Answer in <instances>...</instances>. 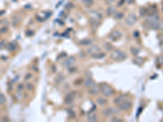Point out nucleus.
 Instances as JSON below:
<instances>
[{
    "instance_id": "0eeeda50",
    "label": "nucleus",
    "mask_w": 163,
    "mask_h": 122,
    "mask_svg": "<svg viewBox=\"0 0 163 122\" xmlns=\"http://www.w3.org/2000/svg\"><path fill=\"white\" fill-rule=\"evenodd\" d=\"M159 28L163 31V20H162L161 22H159Z\"/></svg>"
},
{
    "instance_id": "f257e3e1",
    "label": "nucleus",
    "mask_w": 163,
    "mask_h": 122,
    "mask_svg": "<svg viewBox=\"0 0 163 122\" xmlns=\"http://www.w3.org/2000/svg\"><path fill=\"white\" fill-rule=\"evenodd\" d=\"M146 23L148 25V28H153V29L159 28V17L157 16H153L148 18L146 20Z\"/></svg>"
},
{
    "instance_id": "39448f33",
    "label": "nucleus",
    "mask_w": 163,
    "mask_h": 122,
    "mask_svg": "<svg viewBox=\"0 0 163 122\" xmlns=\"http://www.w3.org/2000/svg\"><path fill=\"white\" fill-rule=\"evenodd\" d=\"M130 107V102H126L124 101L123 103H122V104H120V107H122V109L123 110H126Z\"/></svg>"
},
{
    "instance_id": "20e7f679",
    "label": "nucleus",
    "mask_w": 163,
    "mask_h": 122,
    "mask_svg": "<svg viewBox=\"0 0 163 122\" xmlns=\"http://www.w3.org/2000/svg\"><path fill=\"white\" fill-rule=\"evenodd\" d=\"M136 21V17L135 15H130V16L127 18L126 20V23H129V24H132Z\"/></svg>"
},
{
    "instance_id": "f03ea898",
    "label": "nucleus",
    "mask_w": 163,
    "mask_h": 122,
    "mask_svg": "<svg viewBox=\"0 0 163 122\" xmlns=\"http://www.w3.org/2000/svg\"><path fill=\"white\" fill-rule=\"evenodd\" d=\"M112 57L117 60H122L126 58V54L124 52H122V51H115L113 54H112Z\"/></svg>"
},
{
    "instance_id": "6e6552de",
    "label": "nucleus",
    "mask_w": 163,
    "mask_h": 122,
    "mask_svg": "<svg viewBox=\"0 0 163 122\" xmlns=\"http://www.w3.org/2000/svg\"><path fill=\"white\" fill-rule=\"evenodd\" d=\"M162 12H163V6H162Z\"/></svg>"
},
{
    "instance_id": "7ed1b4c3",
    "label": "nucleus",
    "mask_w": 163,
    "mask_h": 122,
    "mask_svg": "<svg viewBox=\"0 0 163 122\" xmlns=\"http://www.w3.org/2000/svg\"><path fill=\"white\" fill-rule=\"evenodd\" d=\"M101 90H102V93L105 96H110L112 94H113V90H112V89L108 86V85H105V84L102 85V86H101Z\"/></svg>"
},
{
    "instance_id": "423d86ee",
    "label": "nucleus",
    "mask_w": 163,
    "mask_h": 122,
    "mask_svg": "<svg viewBox=\"0 0 163 122\" xmlns=\"http://www.w3.org/2000/svg\"><path fill=\"white\" fill-rule=\"evenodd\" d=\"M5 102V98L4 96H3L2 94H0V104H3Z\"/></svg>"
}]
</instances>
